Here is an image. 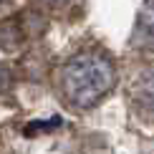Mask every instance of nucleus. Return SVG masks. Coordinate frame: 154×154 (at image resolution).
I'll list each match as a JSON object with an SVG mask.
<instances>
[{"instance_id": "nucleus-2", "label": "nucleus", "mask_w": 154, "mask_h": 154, "mask_svg": "<svg viewBox=\"0 0 154 154\" xmlns=\"http://www.w3.org/2000/svg\"><path fill=\"white\" fill-rule=\"evenodd\" d=\"M131 46L144 48V51H154V0H144V5L137 13Z\"/></svg>"}, {"instance_id": "nucleus-3", "label": "nucleus", "mask_w": 154, "mask_h": 154, "mask_svg": "<svg viewBox=\"0 0 154 154\" xmlns=\"http://www.w3.org/2000/svg\"><path fill=\"white\" fill-rule=\"evenodd\" d=\"M131 96L142 109L154 114V68H146L131 83Z\"/></svg>"}, {"instance_id": "nucleus-1", "label": "nucleus", "mask_w": 154, "mask_h": 154, "mask_svg": "<svg viewBox=\"0 0 154 154\" xmlns=\"http://www.w3.org/2000/svg\"><path fill=\"white\" fill-rule=\"evenodd\" d=\"M61 94L73 109H91L116 83V68L104 53H86L73 56L61 68Z\"/></svg>"}, {"instance_id": "nucleus-4", "label": "nucleus", "mask_w": 154, "mask_h": 154, "mask_svg": "<svg viewBox=\"0 0 154 154\" xmlns=\"http://www.w3.org/2000/svg\"><path fill=\"white\" fill-rule=\"evenodd\" d=\"M43 3H51V5H63V3H71V0H43Z\"/></svg>"}]
</instances>
